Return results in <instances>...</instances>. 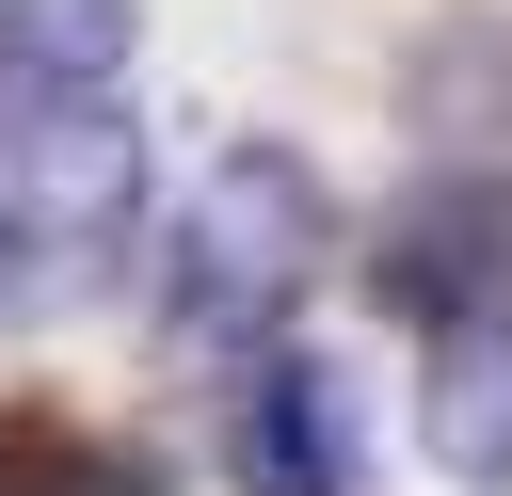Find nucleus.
<instances>
[{"instance_id":"10","label":"nucleus","mask_w":512,"mask_h":496,"mask_svg":"<svg viewBox=\"0 0 512 496\" xmlns=\"http://www.w3.org/2000/svg\"><path fill=\"white\" fill-rule=\"evenodd\" d=\"M0 496H16V432H0Z\"/></svg>"},{"instance_id":"7","label":"nucleus","mask_w":512,"mask_h":496,"mask_svg":"<svg viewBox=\"0 0 512 496\" xmlns=\"http://www.w3.org/2000/svg\"><path fill=\"white\" fill-rule=\"evenodd\" d=\"M416 128L512 144V32H432V48H416Z\"/></svg>"},{"instance_id":"4","label":"nucleus","mask_w":512,"mask_h":496,"mask_svg":"<svg viewBox=\"0 0 512 496\" xmlns=\"http://www.w3.org/2000/svg\"><path fill=\"white\" fill-rule=\"evenodd\" d=\"M240 496H352V400L320 368L240 384Z\"/></svg>"},{"instance_id":"9","label":"nucleus","mask_w":512,"mask_h":496,"mask_svg":"<svg viewBox=\"0 0 512 496\" xmlns=\"http://www.w3.org/2000/svg\"><path fill=\"white\" fill-rule=\"evenodd\" d=\"M32 304H48V272H32V256H16V224H0V320H32Z\"/></svg>"},{"instance_id":"2","label":"nucleus","mask_w":512,"mask_h":496,"mask_svg":"<svg viewBox=\"0 0 512 496\" xmlns=\"http://www.w3.org/2000/svg\"><path fill=\"white\" fill-rule=\"evenodd\" d=\"M128 208H144V128H128L112 96H48V112L0 128V224H16V256L48 272V304L128 240Z\"/></svg>"},{"instance_id":"5","label":"nucleus","mask_w":512,"mask_h":496,"mask_svg":"<svg viewBox=\"0 0 512 496\" xmlns=\"http://www.w3.org/2000/svg\"><path fill=\"white\" fill-rule=\"evenodd\" d=\"M416 432H432V464L448 480H512V320H448L432 336V384H416Z\"/></svg>"},{"instance_id":"3","label":"nucleus","mask_w":512,"mask_h":496,"mask_svg":"<svg viewBox=\"0 0 512 496\" xmlns=\"http://www.w3.org/2000/svg\"><path fill=\"white\" fill-rule=\"evenodd\" d=\"M368 288H384L400 320H432V336H448V320H496V304H512V176H464V160L416 176V192L368 224Z\"/></svg>"},{"instance_id":"8","label":"nucleus","mask_w":512,"mask_h":496,"mask_svg":"<svg viewBox=\"0 0 512 496\" xmlns=\"http://www.w3.org/2000/svg\"><path fill=\"white\" fill-rule=\"evenodd\" d=\"M16 496H160L128 448H64V432H16Z\"/></svg>"},{"instance_id":"1","label":"nucleus","mask_w":512,"mask_h":496,"mask_svg":"<svg viewBox=\"0 0 512 496\" xmlns=\"http://www.w3.org/2000/svg\"><path fill=\"white\" fill-rule=\"evenodd\" d=\"M336 256V192L288 160V144H224L176 208V272H160V336L176 352H224V336H272Z\"/></svg>"},{"instance_id":"6","label":"nucleus","mask_w":512,"mask_h":496,"mask_svg":"<svg viewBox=\"0 0 512 496\" xmlns=\"http://www.w3.org/2000/svg\"><path fill=\"white\" fill-rule=\"evenodd\" d=\"M128 0H0V112H48V96H112L128 64Z\"/></svg>"}]
</instances>
